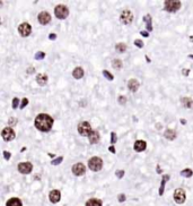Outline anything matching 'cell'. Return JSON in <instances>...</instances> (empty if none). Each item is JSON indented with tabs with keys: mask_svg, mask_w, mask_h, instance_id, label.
I'll return each mask as SVG.
<instances>
[{
	"mask_svg": "<svg viewBox=\"0 0 193 206\" xmlns=\"http://www.w3.org/2000/svg\"><path fill=\"white\" fill-rule=\"evenodd\" d=\"M53 118L51 115H46V113H41L35 118L34 120V125H35L36 129L43 133H48L53 126Z\"/></svg>",
	"mask_w": 193,
	"mask_h": 206,
	"instance_id": "obj_1",
	"label": "cell"
},
{
	"mask_svg": "<svg viewBox=\"0 0 193 206\" xmlns=\"http://www.w3.org/2000/svg\"><path fill=\"white\" fill-rule=\"evenodd\" d=\"M88 168L91 169V171H99L103 168V160L98 156H93L88 161Z\"/></svg>",
	"mask_w": 193,
	"mask_h": 206,
	"instance_id": "obj_2",
	"label": "cell"
},
{
	"mask_svg": "<svg viewBox=\"0 0 193 206\" xmlns=\"http://www.w3.org/2000/svg\"><path fill=\"white\" fill-rule=\"evenodd\" d=\"M182 4L181 1H175V0H167L164 2V9L168 13H176L181 8Z\"/></svg>",
	"mask_w": 193,
	"mask_h": 206,
	"instance_id": "obj_3",
	"label": "cell"
},
{
	"mask_svg": "<svg viewBox=\"0 0 193 206\" xmlns=\"http://www.w3.org/2000/svg\"><path fill=\"white\" fill-rule=\"evenodd\" d=\"M54 14H56V17L59 19H66L69 15V9L63 5H58L54 8Z\"/></svg>",
	"mask_w": 193,
	"mask_h": 206,
	"instance_id": "obj_4",
	"label": "cell"
},
{
	"mask_svg": "<svg viewBox=\"0 0 193 206\" xmlns=\"http://www.w3.org/2000/svg\"><path fill=\"white\" fill-rule=\"evenodd\" d=\"M93 131L91 127V123L88 121H83L78 125V133L80 134L81 136H89V134Z\"/></svg>",
	"mask_w": 193,
	"mask_h": 206,
	"instance_id": "obj_5",
	"label": "cell"
},
{
	"mask_svg": "<svg viewBox=\"0 0 193 206\" xmlns=\"http://www.w3.org/2000/svg\"><path fill=\"white\" fill-rule=\"evenodd\" d=\"M186 195H185V190L183 188H177L175 189L174 192V200H175L177 204H183L185 202Z\"/></svg>",
	"mask_w": 193,
	"mask_h": 206,
	"instance_id": "obj_6",
	"label": "cell"
},
{
	"mask_svg": "<svg viewBox=\"0 0 193 206\" xmlns=\"http://www.w3.org/2000/svg\"><path fill=\"white\" fill-rule=\"evenodd\" d=\"M18 171L23 173V175H28L31 173L32 170H33V164L31 162H21V163L18 164Z\"/></svg>",
	"mask_w": 193,
	"mask_h": 206,
	"instance_id": "obj_7",
	"label": "cell"
},
{
	"mask_svg": "<svg viewBox=\"0 0 193 206\" xmlns=\"http://www.w3.org/2000/svg\"><path fill=\"white\" fill-rule=\"evenodd\" d=\"M18 32H19V34H21L23 38H27L28 35L31 34L32 26L28 24V23H21V24L18 26Z\"/></svg>",
	"mask_w": 193,
	"mask_h": 206,
	"instance_id": "obj_8",
	"label": "cell"
},
{
	"mask_svg": "<svg viewBox=\"0 0 193 206\" xmlns=\"http://www.w3.org/2000/svg\"><path fill=\"white\" fill-rule=\"evenodd\" d=\"M1 136H2L4 140L10 142V140H13L15 138V131L10 127H6V128H4L2 131H1Z\"/></svg>",
	"mask_w": 193,
	"mask_h": 206,
	"instance_id": "obj_9",
	"label": "cell"
},
{
	"mask_svg": "<svg viewBox=\"0 0 193 206\" xmlns=\"http://www.w3.org/2000/svg\"><path fill=\"white\" fill-rule=\"evenodd\" d=\"M132 19H133V14L131 13L130 10H123L122 14H121V16H120V21H121V23L122 24H130L131 22H132Z\"/></svg>",
	"mask_w": 193,
	"mask_h": 206,
	"instance_id": "obj_10",
	"label": "cell"
},
{
	"mask_svg": "<svg viewBox=\"0 0 193 206\" xmlns=\"http://www.w3.org/2000/svg\"><path fill=\"white\" fill-rule=\"evenodd\" d=\"M72 173L75 176H83L85 175V172H86V168H85V165L83 163H76L72 165Z\"/></svg>",
	"mask_w": 193,
	"mask_h": 206,
	"instance_id": "obj_11",
	"label": "cell"
},
{
	"mask_svg": "<svg viewBox=\"0 0 193 206\" xmlns=\"http://www.w3.org/2000/svg\"><path fill=\"white\" fill-rule=\"evenodd\" d=\"M37 19H39L40 24L46 25V24H49L50 22H51V15H50L48 11H41V13L39 14V17H37Z\"/></svg>",
	"mask_w": 193,
	"mask_h": 206,
	"instance_id": "obj_12",
	"label": "cell"
},
{
	"mask_svg": "<svg viewBox=\"0 0 193 206\" xmlns=\"http://www.w3.org/2000/svg\"><path fill=\"white\" fill-rule=\"evenodd\" d=\"M49 198H50V202L51 203H58L61 199V192H60V190H58V189H53V190H51L49 194Z\"/></svg>",
	"mask_w": 193,
	"mask_h": 206,
	"instance_id": "obj_13",
	"label": "cell"
},
{
	"mask_svg": "<svg viewBox=\"0 0 193 206\" xmlns=\"http://www.w3.org/2000/svg\"><path fill=\"white\" fill-rule=\"evenodd\" d=\"M146 147H147V143L142 139H138L133 145V150L136 152H142V151L146 150Z\"/></svg>",
	"mask_w": 193,
	"mask_h": 206,
	"instance_id": "obj_14",
	"label": "cell"
},
{
	"mask_svg": "<svg viewBox=\"0 0 193 206\" xmlns=\"http://www.w3.org/2000/svg\"><path fill=\"white\" fill-rule=\"evenodd\" d=\"M88 139H89V143L91 144H96L99 142V134L97 130H93L89 136H88Z\"/></svg>",
	"mask_w": 193,
	"mask_h": 206,
	"instance_id": "obj_15",
	"label": "cell"
},
{
	"mask_svg": "<svg viewBox=\"0 0 193 206\" xmlns=\"http://www.w3.org/2000/svg\"><path fill=\"white\" fill-rule=\"evenodd\" d=\"M128 87H129V90L131 92H137L138 88H139V82L137 79L132 78V79H130L128 82Z\"/></svg>",
	"mask_w": 193,
	"mask_h": 206,
	"instance_id": "obj_16",
	"label": "cell"
},
{
	"mask_svg": "<svg viewBox=\"0 0 193 206\" xmlns=\"http://www.w3.org/2000/svg\"><path fill=\"white\" fill-rule=\"evenodd\" d=\"M36 82L40 86H44L48 83V76L45 74H37L36 75Z\"/></svg>",
	"mask_w": 193,
	"mask_h": 206,
	"instance_id": "obj_17",
	"label": "cell"
},
{
	"mask_svg": "<svg viewBox=\"0 0 193 206\" xmlns=\"http://www.w3.org/2000/svg\"><path fill=\"white\" fill-rule=\"evenodd\" d=\"M169 180V176L168 175H164L163 176V179H162V182H160V187H159V196H163L164 194V190H165V185L166 182Z\"/></svg>",
	"mask_w": 193,
	"mask_h": 206,
	"instance_id": "obj_18",
	"label": "cell"
},
{
	"mask_svg": "<svg viewBox=\"0 0 193 206\" xmlns=\"http://www.w3.org/2000/svg\"><path fill=\"white\" fill-rule=\"evenodd\" d=\"M6 206H23V203L17 197H13V198H10L6 203Z\"/></svg>",
	"mask_w": 193,
	"mask_h": 206,
	"instance_id": "obj_19",
	"label": "cell"
},
{
	"mask_svg": "<svg viewBox=\"0 0 193 206\" xmlns=\"http://www.w3.org/2000/svg\"><path fill=\"white\" fill-rule=\"evenodd\" d=\"M72 76H74L76 79L83 78V76H84V69H83L81 67H76L74 69V71H72Z\"/></svg>",
	"mask_w": 193,
	"mask_h": 206,
	"instance_id": "obj_20",
	"label": "cell"
},
{
	"mask_svg": "<svg viewBox=\"0 0 193 206\" xmlns=\"http://www.w3.org/2000/svg\"><path fill=\"white\" fill-rule=\"evenodd\" d=\"M164 137L168 140H174L176 138V133L174 131V130L167 129L165 133H164Z\"/></svg>",
	"mask_w": 193,
	"mask_h": 206,
	"instance_id": "obj_21",
	"label": "cell"
},
{
	"mask_svg": "<svg viewBox=\"0 0 193 206\" xmlns=\"http://www.w3.org/2000/svg\"><path fill=\"white\" fill-rule=\"evenodd\" d=\"M86 206H102V200L97 198H91L86 202Z\"/></svg>",
	"mask_w": 193,
	"mask_h": 206,
	"instance_id": "obj_22",
	"label": "cell"
},
{
	"mask_svg": "<svg viewBox=\"0 0 193 206\" xmlns=\"http://www.w3.org/2000/svg\"><path fill=\"white\" fill-rule=\"evenodd\" d=\"M144 21L145 23L147 24V30L149 32L152 31V25H151V23H152V21H151V16L149 14L146 15V16H144Z\"/></svg>",
	"mask_w": 193,
	"mask_h": 206,
	"instance_id": "obj_23",
	"label": "cell"
},
{
	"mask_svg": "<svg viewBox=\"0 0 193 206\" xmlns=\"http://www.w3.org/2000/svg\"><path fill=\"white\" fill-rule=\"evenodd\" d=\"M181 102H182L185 108H191L193 104V100L190 98H182L181 99Z\"/></svg>",
	"mask_w": 193,
	"mask_h": 206,
	"instance_id": "obj_24",
	"label": "cell"
},
{
	"mask_svg": "<svg viewBox=\"0 0 193 206\" xmlns=\"http://www.w3.org/2000/svg\"><path fill=\"white\" fill-rule=\"evenodd\" d=\"M181 176H182V177H185V178H190V177L193 176V171L191 169H184V170L181 171Z\"/></svg>",
	"mask_w": 193,
	"mask_h": 206,
	"instance_id": "obj_25",
	"label": "cell"
},
{
	"mask_svg": "<svg viewBox=\"0 0 193 206\" xmlns=\"http://www.w3.org/2000/svg\"><path fill=\"white\" fill-rule=\"evenodd\" d=\"M112 66L113 68H115V69H121V68H122V61L120 59H114L112 63Z\"/></svg>",
	"mask_w": 193,
	"mask_h": 206,
	"instance_id": "obj_26",
	"label": "cell"
},
{
	"mask_svg": "<svg viewBox=\"0 0 193 206\" xmlns=\"http://www.w3.org/2000/svg\"><path fill=\"white\" fill-rule=\"evenodd\" d=\"M115 49L116 51H119V52H124L126 50V46L124 43H118L115 46Z\"/></svg>",
	"mask_w": 193,
	"mask_h": 206,
	"instance_id": "obj_27",
	"label": "cell"
},
{
	"mask_svg": "<svg viewBox=\"0 0 193 206\" xmlns=\"http://www.w3.org/2000/svg\"><path fill=\"white\" fill-rule=\"evenodd\" d=\"M103 75H104V77H105L106 79H109V80H113V79H114L113 75L110 73V71H107V70H103Z\"/></svg>",
	"mask_w": 193,
	"mask_h": 206,
	"instance_id": "obj_28",
	"label": "cell"
},
{
	"mask_svg": "<svg viewBox=\"0 0 193 206\" xmlns=\"http://www.w3.org/2000/svg\"><path fill=\"white\" fill-rule=\"evenodd\" d=\"M62 161H63V156H59V157H56V159L51 161V164H52V165H59Z\"/></svg>",
	"mask_w": 193,
	"mask_h": 206,
	"instance_id": "obj_29",
	"label": "cell"
},
{
	"mask_svg": "<svg viewBox=\"0 0 193 206\" xmlns=\"http://www.w3.org/2000/svg\"><path fill=\"white\" fill-rule=\"evenodd\" d=\"M45 58V53L42 52V51H39V52L35 53V59L36 60H42Z\"/></svg>",
	"mask_w": 193,
	"mask_h": 206,
	"instance_id": "obj_30",
	"label": "cell"
},
{
	"mask_svg": "<svg viewBox=\"0 0 193 206\" xmlns=\"http://www.w3.org/2000/svg\"><path fill=\"white\" fill-rule=\"evenodd\" d=\"M118 142V137H116V134L114 131L111 133V143L112 144H115Z\"/></svg>",
	"mask_w": 193,
	"mask_h": 206,
	"instance_id": "obj_31",
	"label": "cell"
},
{
	"mask_svg": "<svg viewBox=\"0 0 193 206\" xmlns=\"http://www.w3.org/2000/svg\"><path fill=\"white\" fill-rule=\"evenodd\" d=\"M21 103V101H19V99L18 98H15L14 100H13V108L14 109H17L18 108V104Z\"/></svg>",
	"mask_w": 193,
	"mask_h": 206,
	"instance_id": "obj_32",
	"label": "cell"
},
{
	"mask_svg": "<svg viewBox=\"0 0 193 206\" xmlns=\"http://www.w3.org/2000/svg\"><path fill=\"white\" fill-rule=\"evenodd\" d=\"M27 104H28V99L24 98L23 100H21V105H19V108H21V109H24Z\"/></svg>",
	"mask_w": 193,
	"mask_h": 206,
	"instance_id": "obj_33",
	"label": "cell"
},
{
	"mask_svg": "<svg viewBox=\"0 0 193 206\" xmlns=\"http://www.w3.org/2000/svg\"><path fill=\"white\" fill-rule=\"evenodd\" d=\"M125 199H126V196L124 195V194H120V195L118 196V200H119L120 203H123Z\"/></svg>",
	"mask_w": 193,
	"mask_h": 206,
	"instance_id": "obj_34",
	"label": "cell"
},
{
	"mask_svg": "<svg viewBox=\"0 0 193 206\" xmlns=\"http://www.w3.org/2000/svg\"><path fill=\"white\" fill-rule=\"evenodd\" d=\"M134 46H138V48H142V46H144V42H142L141 40H136V41H134Z\"/></svg>",
	"mask_w": 193,
	"mask_h": 206,
	"instance_id": "obj_35",
	"label": "cell"
},
{
	"mask_svg": "<svg viewBox=\"0 0 193 206\" xmlns=\"http://www.w3.org/2000/svg\"><path fill=\"white\" fill-rule=\"evenodd\" d=\"M4 157H5V160H10V157H11V154L10 152H7V151H4Z\"/></svg>",
	"mask_w": 193,
	"mask_h": 206,
	"instance_id": "obj_36",
	"label": "cell"
},
{
	"mask_svg": "<svg viewBox=\"0 0 193 206\" xmlns=\"http://www.w3.org/2000/svg\"><path fill=\"white\" fill-rule=\"evenodd\" d=\"M115 175H116V177H118V178H123V176H124V171H123V170H118V171L115 172Z\"/></svg>",
	"mask_w": 193,
	"mask_h": 206,
	"instance_id": "obj_37",
	"label": "cell"
},
{
	"mask_svg": "<svg viewBox=\"0 0 193 206\" xmlns=\"http://www.w3.org/2000/svg\"><path fill=\"white\" fill-rule=\"evenodd\" d=\"M119 102L121 103V104H124V103L126 102V98H125V96H122V95H121V96H119Z\"/></svg>",
	"mask_w": 193,
	"mask_h": 206,
	"instance_id": "obj_38",
	"label": "cell"
},
{
	"mask_svg": "<svg viewBox=\"0 0 193 206\" xmlns=\"http://www.w3.org/2000/svg\"><path fill=\"white\" fill-rule=\"evenodd\" d=\"M109 151H110V152H111V153L114 154V153H115V147L113 146V145H111V146L109 147Z\"/></svg>",
	"mask_w": 193,
	"mask_h": 206,
	"instance_id": "obj_39",
	"label": "cell"
},
{
	"mask_svg": "<svg viewBox=\"0 0 193 206\" xmlns=\"http://www.w3.org/2000/svg\"><path fill=\"white\" fill-rule=\"evenodd\" d=\"M49 38H50V40H56V34H54V33H51V34L49 35Z\"/></svg>",
	"mask_w": 193,
	"mask_h": 206,
	"instance_id": "obj_40",
	"label": "cell"
},
{
	"mask_svg": "<svg viewBox=\"0 0 193 206\" xmlns=\"http://www.w3.org/2000/svg\"><path fill=\"white\" fill-rule=\"evenodd\" d=\"M140 34L142 35V36H145V38H148V36H149V33H148V32H145V31L140 32Z\"/></svg>",
	"mask_w": 193,
	"mask_h": 206,
	"instance_id": "obj_41",
	"label": "cell"
},
{
	"mask_svg": "<svg viewBox=\"0 0 193 206\" xmlns=\"http://www.w3.org/2000/svg\"><path fill=\"white\" fill-rule=\"evenodd\" d=\"M26 71H27V74H32V73H34V68H33V67H29V68H28V69L26 70Z\"/></svg>",
	"mask_w": 193,
	"mask_h": 206,
	"instance_id": "obj_42",
	"label": "cell"
},
{
	"mask_svg": "<svg viewBox=\"0 0 193 206\" xmlns=\"http://www.w3.org/2000/svg\"><path fill=\"white\" fill-rule=\"evenodd\" d=\"M15 121H16V119H14V118H10V119H9V122H10L11 125H15V123H16Z\"/></svg>",
	"mask_w": 193,
	"mask_h": 206,
	"instance_id": "obj_43",
	"label": "cell"
},
{
	"mask_svg": "<svg viewBox=\"0 0 193 206\" xmlns=\"http://www.w3.org/2000/svg\"><path fill=\"white\" fill-rule=\"evenodd\" d=\"M189 73H190V70H189V69H186V70H183V74H184V75H185V76H186V75H187V74H189Z\"/></svg>",
	"mask_w": 193,
	"mask_h": 206,
	"instance_id": "obj_44",
	"label": "cell"
},
{
	"mask_svg": "<svg viewBox=\"0 0 193 206\" xmlns=\"http://www.w3.org/2000/svg\"><path fill=\"white\" fill-rule=\"evenodd\" d=\"M181 122H182V125H185L186 120H185V119H181Z\"/></svg>",
	"mask_w": 193,
	"mask_h": 206,
	"instance_id": "obj_45",
	"label": "cell"
},
{
	"mask_svg": "<svg viewBox=\"0 0 193 206\" xmlns=\"http://www.w3.org/2000/svg\"><path fill=\"white\" fill-rule=\"evenodd\" d=\"M157 172L158 173H162V170H160V168H159V165H157Z\"/></svg>",
	"mask_w": 193,
	"mask_h": 206,
	"instance_id": "obj_46",
	"label": "cell"
},
{
	"mask_svg": "<svg viewBox=\"0 0 193 206\" xmlns=\"http://www.w3.org/2000/svg\"><path fill=\"white\" fill-rule=\"evenodd\" d=\"M146 59H147V63H150V59H149V58H148V56L146 57Z\"/></svg>",
	"mask_w": 193,
	"mask_h": 206,
	"instance_id": "obj_47",
	"label": "cell"
},
{
	"mask_svg": "<svg viewBox=\"0 0 193 206\" xmlns=\"http://www.w3.org/2000/svg\"><path fill=\"white\" fill-rule=\"evenodd\" d=\"M189 58H190V59H193V55H190Z\"/></svg>",
	"mask_w": 193,
	"mask_h": 206,
	"instance_id": "obj_48",
	"label": "cell"
},
{
	"mask_svg": "<svg viewBox=\"0 0 193 206\" xmlns=\"http://www.w3.org/2000/svg\"><path fill=\"white\" fill-rule=\"evenodd\" d=\"M190 40H191V41L193 42V36H190Z\"/></svg>",
	"mask_w": 193,
	"mask_h": 206,
	"instance_id": "obj_49",
	"label": "cell"
}]
</instances>
